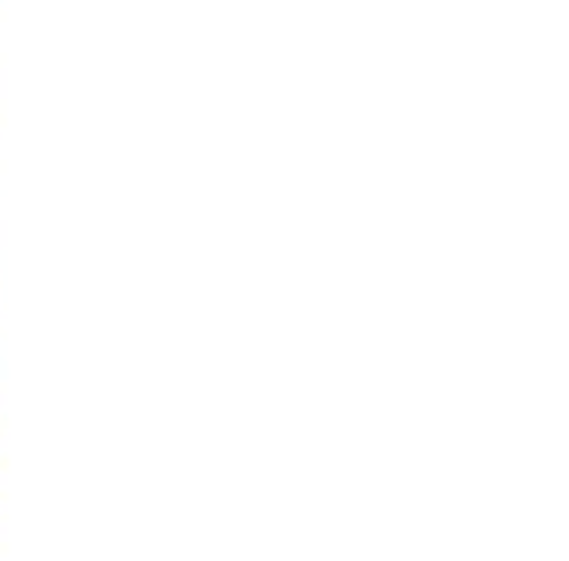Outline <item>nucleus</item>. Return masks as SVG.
Returning a JSON list of instances; mask_svg holds the SVG:
<instances>
[]
</instances>
